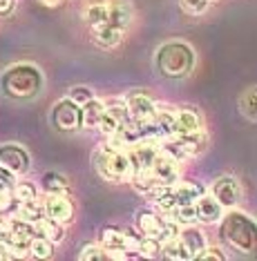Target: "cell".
Instances as JSON below:
<instances>
[{"instance_id":"1","label":"cell","mask_w":257,"mask_h":261,"mask_svg":"<svg viewBox=\"0 0 257 261\" xmlns=\"http://www.w3.org/2000/svg\"><path fill=\"white\" fill-rule=\"evenodd\" d=\"M0 87L5 96L11 100H29L43 90V74L32 63H18L3 74Z\"/></svg>"},{"instance_id":"2","label":"cell","mask_w":257,"mask_h":261,"mask_svg":"<svg viewBox=\"0 0 257 261\" xmlns=\"http://www.w3.org/2000/svg\"><path fill=\"white\" fill-rule=\"evenodd\" d=\"M157 72L166 79H183L193 72L195 65V51L188 43L181 40H172L159 47L157 56H154Z\"/></svg>"},{"instance_id":"3","label":"cell","mask_w":257,"mask_h":261,"mask_svg":"<svg viewBox=\"0 0 257 261\" xmlns=\"http://www.w3.org/2000/svg\"><path fill=\"white\" fill-rule=\"evenodd\" d=\"M222 237L235 250H240L244 254L253 252L257 246L255 221L248 215H244V212H230L222 221Z\"/></svg>"},{"instance_id":"4","label":"cell","mask_w":257,"mask_h":261,"mask_svg":"<svg viewBox=\"0 0 257 261\" xmlns=\"http://www.w3.org/2000/svg\"><path fill=\"white\" fill-rule=\"evenodd\" d=\"M94 168L99 176L105 181H130L132 176V165L125 152H107L99 150L94 156Z\"/></svg>"},{"instance_id":"5","label":"cell","mask_w":257,"mask_h":261,"mask_svg":"<svg viewBox=\"0 0 257 261\" xmlns=\"http://www.w3.org/2000/svg\"><path fill=\"white\" fill-rule=\"evenodd\" d=\"M52 125L61 132H74L81 127V105L74 100L63 98L54 105L52 110Z\"/></svg>"},{"instance_id":"6","label":"cell","mask_w":257,"mask_h":261,"mask_svg":"<svg viewBox=\"0 0 257 261\" xmlns=\"http://www.w3.org/2000/svg\"><path fill=\"white\" fill-rule=\"evenodd\" d=\"M0 165L7 168L9 172H14L16 176H22L32 168V159H29V152L22 145L5 143L0 145Z\"/></svg>"},{"instance_id":"7","label":"cell","mask_w":257,"mask_h":261,"mask_svg":"<svg viewBox=\"0 0 257 261\" xmlns=\"http://www.w3.org/2000/svg\"><path fill=\"white\" fill-rule=\"evenodd\" d=\"M43 212L45 217H50L52 221L58 223H69L74 219V205L65 194H45L43 199Z\"/></svg>"},{"instance_id":"8","label":"cell","mask_w":257,"mask_h":261,"mask_svg":"<svg viewBox=\"0 0 257 261\" xmlns=\"http://www.w3.org/2000/svg\"><path fill=\"white\" fill-rule=\"evenodd\" d=\"M150 172H152L154 181H157L159 186H175V183L179 181V163L175 161V159L161 154V152L154 156Z\"/></svg>"},{"instance_id":"9","label":"cell","mask_w":257,"mask_h":261,"mask_svg":"<svg viewBox=\"0 0 257 261\" xmlns=\"http://www.w3.org/2000/svg\"><path fill=\"white\" fill-rule=\"evenodd\" d=\"M125 105H128V114L134 123H143V121H150L157 112V105L152 103L150 96L146 94H132L130 98H125Z\"/></svg>"},{"instance_id":"10","label":"cell","mask_w":257,"mask_h":261,"mask_svg":"<svg viewBox=\"0 0 257 261\" xmlns=\"http://www.w3.org/2000/svg\"><path fill=\"white\" fill-rule=\"evenodd\" d=\"M195 210H197V221L201 223H217L224 217V207L213 194H201L195 201Z\"/></svg>"},{"instance_id":"11","label":"cell","mask_w":257,"mask_h":261,"mask_svg":"<svg viewBox=\"0 0 257 261\" xmlns=\"http://www.w3.org/2000/svg\"><path fill=\"white\" fill-rule=\"evenodd\" d=\"M213 197L222 203V207H232L240 199V186L232 176H219L217 181L213 183Z\"/></svg>"},{"instance_id":"12","label":"cell","mask_w":257,"mask_h":261,"mask_svg":"<svg viewBox=\"0 0 257 261\" xmlns=\"http://www.w3.org/2000/svg\"><path fill=\"white\" fill-rule=\"evenodd\" d=\"M134 18V11L130 0H112L110 3V16H107V25L119 27V29H128L130 22Z\"/></svg>"},{"instance_id":"13","label":"cell","mask_w":257,"mask_h":261,"mask_svg":"<svg viewBox=\"0 0 257 261\" xmlns=\"http://www.w3.org/2000/svg\"><path fill=\"white\" fill-rule=\"evenodd\" d=\"M201 129V118L195 110L183 108L175 112V134H193Z\"/></svg>"},{"instance_id":"14","label":"cell","mask_w":257,"mask_h":261,"mask_svg":"<svg viewBox=\"0 0 257 261\" xmlns=\"http://www.w3.org/2000/svg\"><path fill=\"white\" fill-rule=\"evenodd\" d=\"M107 16H110V3H107V0H92V3L83 9V18H85L89 29L105 25Z\"/></svg>"},{"instance_id":"15","label":"cell","mask_w":257,"mask_h":261,"mask_svg":"<svg viewBox=\"0 0 257 261\" xmlns=\"http://www.w3.org/2000/svg\"><path fill=\"white\" fill-rule=\"evenodd\" d=\"M172 192H175V199H177V205H183V203H195L197 199L204 194V188L199 183H193V181H181L179 179L175 186H172Z\"/></svg>"},{"instance_id":"16","label":"cell","mask_w":257,"mask_h":261,"mask_svg":"<svg viewBox=\"0 0 257 261\" xmlns=\"http://www.w3.org/2000/svg\"><path fill=\"white\" fill-rule=\"evenodd\" d=\"M179 239H181L183 248L190 252V257H193V259L206 248L204 232H201V230H197V228H193V225H188L186 230H179Z\"/></svg>"},{"instance_id":"17","label":"cell","mask_w":257,"mask_h":261,"mask_svg":"<svg viewBox=\"0 0 257 261\" xmlns=\"http://www.w3.org/2000/svg\"><path fill=\"white\" fill-rule=\"evenodd\" d=\"M103 112H105V103L99 98H92V100H87V103H83L81 105V127H87V129L97 127Z\"/></svg>"},{"instance_id":"18","label":"cell","mask_w":257,"mask_h":261,"mask_svg":"<svg viewBox=\"0 0 257 261\" xmlns=\"http://www.w3.org/2000/svg\"><path fill=\"white\" fill-rule=\"evenodd\" d=\"M34 225H36V232H38V237H45V239L52 241V243H58V241L65 239V228H63V223L52 221L50 217H40Z\"/></svg>"},{"instance_id":"19","label":"cell","mask_w":257,"mask_h":261,"mask_svg":"<svg viewBox=\"0 0 257 261\" xmlns=\"http://www.w3.org/2000/svg\"><path fill=\"white\" fill-rule=\"evenodd\" d=\"M136 230L141 234H148V237H157L161 239V230H163V219L152 215V212H139L136 215Z\"/></svg>"},{"instance_id":"20","label":"cell","mask_w":257,"mask_h":261,"mask_svg":"<svg viewBox=\"0 0 257 261\" xmlns=\"http://www.w3.org/2000/svg\"><path fill=\"white\" fill-rule=\"evenodd\" d=\"M92 34H94V40L101 45V47H105V49H110V47H116L119 43L123 40V29H119V27H112V25H101L97 29H92Z\"/></svg>"},{"instance_id":"21","label":"cell","mask_w":257,"mask_h":261,"mask_svg":"<svg viewBox=\"0 0 257 261\" xmlns=\"http://www.w3.org/2000/svg\"><path fill=\"white\" fill-rule=\"evenodd\" d=\"M161 257L172 259V261H188V259H193V257H190V252L183 248V243H181L179 237L161 243Z\"/></svg>"},{"instance_id":"22","label":"cell","mask_w":257,"mask_h":261,"mask_svg":"<svg viewBox=\"0 0 257 261\" xmlns=\"http://www.w3.org/2000/svg\"><path fill=\"white\" fill-rule=\"evenodd\" d=\"M43 188L47 194H67L69 181L58 172H45L43 174Z\"/></svg>"},{"instance_id":"23","label":"cell","mask_w":257,"mask_h":261,"mask_svg":"<svg viewBox=\"0 0 257 261\" xmlns=\"http://www.w3.org/2000/svg\"><path fill=\"white\" fill-rule=\"evenodd\" d=\"M16 217L25 219V221H29V223H36L40 217H45L43 203H40V201H36V199H32V201H22V203H18Z\"/></svg>"},{"instance_id":"24","label":"cell","mask_w":257,"mask_h":261,"mask_svg":"<svg viewBox=\"0 0 257 261\" xmlns=\"http://www.w3.org/2000/svg\"><path fill=\"white\" fill-rule=\"evenodd\" d=\"M101 246H103V250H125V246H123V230H119V228H103V230H101Z\"/></svg>"},{"instance_id":"25","label":"cell","mask_w":257,"mask_h":261,"mask_svg":"<svg viewBox=\"0 0 257 261\" xmlns=\"http://www.w3.org/2000/svg\"><path fill=\"white\" fill-rule=\"evenodd\" d=\"M130 181H132V188L136 190V192L148 194V197H150V192L154 190V186H159V183L154 181V176H152V172H150V170L134 172V174L130 176Z\"/></svg>"},{"instance_id":"26","label":"cell","mask_w":257,"mask_h":261,"mask_svg":"<svg viewBox=\"0 0 257 261\" xmlns=\"http://www.w3.org/2000/svg\"><path fill=\"white\" fill-rule=\"evenodd\" d=\"M29 254L34 259H50L54 257V243L47 241L45 237H34L29 243Z\"/></svg>"},{"instance_id":"27","label":"cell","mask_w":257,"mask_h":261,"mask_svg":"<svg viewBox=\"0 0 257 261\" xmlns=\"http://www.w3.org/2000/svg\"><path fill=\"white\" fill-rule=\"evenodd\" d=\"M136 254H141V257H148V259H157V257H161V241L157 239V237H148V234H143V237H141L139 248H136Z\"/></svg>"},{"instance_id":"28","label":"cell","mask_w":257,"mask_h":261,"mask_svg":"<svg viewBox=\"0 0 257 261\" xmlns=\"http://www.w3.org/2000/svg\"><path fill=\"white\" fill-rule=\"evenodd\" d=\"M11 194H14L18 203H22V201H32L38 197V190H36L32 181H16L14 188H11Z\"/></svg>"},{"instance_id":"29","label":"cell","mask_w":257,"mask_h":261,"mask_svg":"<svg viewBox=\"0 0 257 261\" xmlns=\"http://www.w3.org/2000/svg\"><path fill=\"white\" fill-rule=\"evenodd\" d=\"M172 219L179 223V225H193L197 221V210H195V203H183V205H177L172 210Z\"/></svg>"},{"instance_id":"30","label":"cell","mask_w":257,"mask_h":261,"mask_svg":"<svg viewBox=\"0 0 257 261\" xmlns=\"http://www.w3.org/2000/svg\"><path fill=\"white\" fill-rule=\"evenodd\" d=\"M255 87H250V90L242 96V112H244V116L248 118L250 123H255L257 121V112H255Z\"/></svg>"},{"instance_id":"31","label":"cell","mask_w":257,"mask_h":261,"mask_svg":"<svg viewBox=\"0 0 257 261\" xmlns=\"http://www.w3.org/2000/svg\"><path fill=\"white\" fill-rule=\"evenodd\" d=\"M79 259H81V261H103V259H105V250H103V246L89 243V246H83Z\"/></svg>"},{"instance_id":"32","label":"cell","mask_w":257,"mask_h":261,"mask_svg":"<svg viewBox=\"0 0 257 261\" xmlns=\"http://www.w3.org/2000/svg\"><path fill=\"white\" fill-rule=\"evenodd\" d=\"M67 98L74 100L76 105H83V103H87V100L94 98V92L89 90V87H85V85H76V87H72V90H69Z\"/></svg>"},{"instance_id":"33","label":"cell","mask_w":257,"mask_h":261,"mask_svg":"<svg viewBox=\"0 0 257 261\" xmlns=\"http://www.w3.org/2000/svg\"><path fill=\"white\" fill-rule=\"evenodd\" d=\"M97 127L101 129V134H103V136H110V134H114L116 129L121 127V123H119L116 118L110 114V112H103V116H101V121H99Z\"/></svg>"},{"instance_id":"34","label":"cell","mask_w":257,"mask_h":261,"mask_svg":"<svg viewBox=\"0 0 257 261\" xmlns=\"http://www.w3.org/2000/svg\"><path fill=\"white\" fill-rule=\"evenodd\" d=\"M181 3V7L188 11V14L193 16H199L204 14V11L208 9V5H211V0H179Z\"/></svg>"},{"instance_id":"35","label":"cell","mask_w":257,"mask_h":261,"mask_svg":"<svg viewBox=\"0 0 257 261\" xmlns=\"http://www.w3.org/2000/svg\"><path fill=\"white\" fill-rule=\"evenodd\" d=\"M141 232L139 230H123V246H125V250H134L136 252V248H139V243H141Z\"/></svg>"},{"instance_id":"36","label":"cell","mask_w":257,"mask_h":261,"mask_svg":"<svg viewBox=\"0 0 257 261\" xmlns=\"http://www.w3.org/2000/svg\"><path fill=\"white\" fill-rule=\"evenodd\" d=\"M14 183H16V174L0 165V192H11Z\"/></svg>"},{"instance_id":"37","label":"cell","mask_w":257,"mask_h":261,"mask_svg":"<svg viewBox=\"0 0 257 261\" xmlns=\"http://www.w3.org/2000/svg\"><path fill=\"white\" fill-rule=\"evenodd\" d=\"M195 259H199V261H208V259H217V261H226V254L222 252V250H219V248H204V250H201L199 254H197V257Z\"/></svg>"},{"instance_id":"38","label":"cell","mask_w":257,"mask_h":261,"mask_svg":"<svg viewBox=\"0 0 257 261\" xmlns=\"http://www.w3.org/2000/svg\"><path fill=\"white\" fill-rule=\"evenodd\" d=\"M16 7V0H0V16H9Z\"/></svg>"},{"instance_id":"39","label":"cell","mask_w":257,"mask_h":261,"mask_svg":"<svg viewBox=\"0 0 257 261\" xmlns=\"http://www.w3.org/2000/svg\"><path fill=\"white\" fill-rule=\"evenodd\" d=\"M5 259H14V254H11V250L7 248V243L0 239V261H5Z\"/></svg>"},{"instance_id":"40","label":"cell","mask_w":257,"mask_h":261,"mask_svg":"<svg viewBox=\"0 0 257 261\" xmlns=\"http://www.w3.org/2000/svg\"><path fill=\"white\" fill-rule=\"evenodd\" d=\"M40 3H43L45 7H58V5H63V0H40Z\"/></svg>"}]
</instances>
